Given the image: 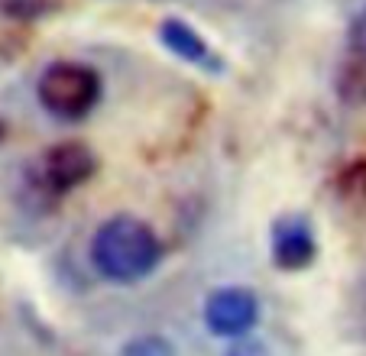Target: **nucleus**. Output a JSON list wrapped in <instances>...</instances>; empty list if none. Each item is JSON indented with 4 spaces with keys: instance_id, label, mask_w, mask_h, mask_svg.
<instances>
[{
    "instance_id": "obj_5",
    "label": "nucleus",
    "mask_w": 366,
    "mask_h": 356,
    "mask_svg": "<svg viewBox=\"0 0 366 356\" xmlns=\"http://www.w3.org/2000/svg\"><path fill=\"white\" fill-rule=\"evenodd\" d=\"M269 259L279 272H305L318 259V233L305 214H279L269 227Z\"/></svg>"
},
{
    "instance_id": "obj_12",
    "label": "nucleus",
    "mask_w": 366,
    "mask_h": 356,
    "mask_svg": "<svg viewBox=\"0 0 366 356\" xmlns=\"http://www.w3.org/2000/svg\"><path fill=\"white\" fill-rule=\"evenodd\" d=\"M227 356H269V350H266L259 340H253V337H243V340L230 343Z\"/></svg>"
},
{
    "instance_id": "obj_9",
    "label": "nucleus",
    "mask_w": 366,
    "mask_h": 356,
    "mask_svg": "<svg viewBox=\"0 0 366 356\" xmlns=\"http://www.w3.org/2000/svg\"><path fill=\"white\" fill-rule=\"evenodd\" d=\"M62 7V0H0V20L10 23H33L52 16Z\"/></svg>"
},
{
    "instance_id": "obj_7",
    "label": "nucleus",
    "mask_w": 366,
    "mask_h": 356,
    "mask_svg": "<svg viewBox=\"0 0 366 356\" xmlns=\"http://www.w3.org/2000/svg\"><path fill=\"white\" fill-rule=\"evenodd\" d=\"M334 94L344 107H366V59L347 52L334 69Z\"/></svg>"
},
{
    "instance_id": "obj_13",
    "label": "nucleus",
    "mask_w": 366,
    "mask_h": 356,
    "mask_svg": "<svg viewBox=\"0 0 366 356\" xmlns=\"http://www.w3.org/2000/svg\"><path fill=\"white\" fill-rule=\"evenodd\" d=\"M7 130H10V127H7V120L0 117V146H4V139H7Z\"/></svg>"
},
{
    "instance_id": "obj_1",
    "label": "nucleus",
    "mask_w": 366,
    "mask_h": 356,
    "mask_svg": "<svg viewBox=\"0 0 366 356\" xmlns=\"http://www.w3.org/2000/svg\"><path fill=\"white\" fill-rule=\"evenodd\" d=\"M162 240L137 214H114L91 237V266L114 285H137L149 279L162 262Z\"/></svg>"
},
{
    "instance_id": "obj_3",
    "label": "nucleus",
    "mask_w": 366,
    "mask_h": 356,
    "mask_svg": "<svg viewBox=\"0 0 366 356\" xmlns=\"http://www.w3.org/2000/svg\"><path fill=\"white\" fill-rule=\"evenodd\" d=\"M97 169H101V159L84 139H62L36 159L33 172H29V194L39 198L46 207H52L69 192L88 185L97 175Z\"/></svg>"
},
{
    "instance_id": "obj_14",
    "label": "nucleus",
    "mask_w": 366,
    "mask_h": 356,
    "mask_svg": "<svg viewBox=\"0 0 366 356\" xmlns=\"http://www.w3.org/2000/svg\"><path fill=\"white\" fill-rule=\"evenodd\" d=\"M156 4H162V0H156Z\"/></svg>"
},
{
    "instance_id": "obj_6",
    "label": "nucleus",
    "mask_w": 366,
    "mask_h": 356,
    "mask_svg": "<svg viewBox=\"0 0 366 356\" xmlns=\"http://www.w3.org/2000/svg\"><path fill=\"white\" fill-rule=\"evenodd\" d=\"M156 39H159V46L166 49V52H172L179 62L192 65V69L207 71V75H221L224 71V55L217 52L192 23L182 20V16H166V20H159Z\"/></svg>"
},
{
    "instance_id": "obj_8",
    "label": "nucleus",
    "mask_w": 366,
    "mask_h": 356,
    "mask_svg": "<svg viewBox=\"0 0 366 356\" xmlns=\"http://www.w3.org/2000/svg\"><path fill=\"white\" fill-rule=\"evenodd\" d=\"M334 192L344 204H366V156H357L340 165L337 175H334Z\"/></svg>"
},
{
    "instance_id": "obj_4",
    "label": "nucleus",
    "mask_w": 366,
    "mask_h": 356,
    "mask_svg": "<svg viewBox=\"0 0 366 356\" xmlns=\"http://www.w3.org/2000/svg\"><path fill=\"white\" fill-rule=\"evenodd\" d=\"M259 324V298L247 285H221L204 298V327L221 340H243Z\"/></svg>"
},
{
    "instance_id": "obj_10",
    "label": "nucleus",
    "mask_w": 366,
    "mask_h": 356,
    "mask_svg": "<svg viewBox=\"0 0 366 356\" xmlns=\"http://www.w3.org/2000/svg\"><path fill=\"white\" fill-rule=\"evenodd\" d=\"M120 356H175V347L159 334H139L120 347Z\"/></svg>"
},
{
    "instance_id": "obj_11",
    "label": "nucleus",
    "mask_w": 366,
    "mask_h": 356,
    "mask_svg": "<svg viewBox=\"0 0 366 356\" xmlns=\"http://www.w3.org/2000/svg\"><path fill=\"white\" fill-rule=\"evenodd\" d=\"M347 52L366 59V7H360L357 14H353L350 26H347Z\"/></svg>"
},
{
    "instance_id": "obj_2",
    "label": "nucleus",
    "mask_w": 366,
    "mask_h": 356,
    "mask_svg": "<svg viewBox=\"0 0 366 356\" xmlns=\"http://www.w3.org/2000/svg\"><path fill=\"white\" fill-rule=\"evenodd\" d=\"M104 81L94 65L75 62V59H59L46 65L36 78V101L49 117L78 124L101 104Z\"/></svg>"
}]
</instances>
